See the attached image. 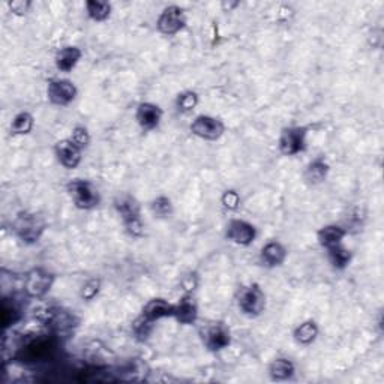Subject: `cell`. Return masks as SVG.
<instances>
[{"mask_svg": "<svg viewBox=\"0 0 384 384\" xmlns=\"http://www.w3.org/2000/svg\"><path fill=\"white\" fill-rule=\"evenodd\" d=\"M113 207L120 218L123 228L132 239L144 236V221L141 214V203L132 194H117L113 200Z\"/></svg>", "mask_w": 384, "mask_h": 384, "instance_id": "cell-1", "label": "cell"}, {"mask_svg": "<svg viewBox=\"0 0 384 384\" xmlns=\"http://www.w3.org/2000/svg\"><path fill=\"white\" fill-rule=\"evenodd\" d=\"M48 228L47 221L42 215L29 212V210H21L12 221V233L14 236L28 246H33L40 243L42 236Z\"/></svg>", "mask_w": 384, "mask_h": 384, "instance_id": "cell-2", "label": "cell"}, {"mask_svg": "<svg viewBox=\"0 0 384 384\" xmlns=\"http://www.w3.org/2000/svg\"><path fill=\"white\" fill-rule=\"evenodd\" d=\"M66 192L71 198L74 207L89 212L101 206L103 195L96 188V185L88 179H71L66 183Z\"/></svg>", "mask_w": 384, "mask_h": 384, "instance_id": "cell-3", "label": "cell"}, {"mask_svg": "<svg viewBox=\"0 0 384 384\" xmlns=\"http://www.w3.org/2000/svg\"><path fill=\"white\" fill-rule=\"evenodd\" d=\"M236 305L243 317L258 318L266 311L267 297L260 284L251 282L239 289L236 294Z\"/></svg>", "mask_w": 384, "mask_h": 384, "instance_id": "cell-4", "label": "cell"}, {"mask_svg": "<svg viewBox=\"0 0 384 384\" xmlns=\"http://www.w3.org/2000/svg\"><path fill=\"white\" fill-rule=\"evenodd\" d=\"M56 282V274L44 267H33L23 277V293L29 299H44L52 291Z\"/></svg>", "mask_w": 384, "mask_h": 384, "instance_id": "cell-5", "label": "cell"}, {"mask_svg": "<svg viewBox=\"0 0 384 384\" xmlns=\"http://www.w3.org/2000/svg\"><path fill=\"white\" fill-rule=\"evenodd\" d=\"M308 134L309 128L302 125H291L282 128L278 137V152L282 156H297L305 153L308 149Z\"/></svg>", "mask_w": 384, "mask_h": 384, "instance_id": "cell-6", "label": "cell"}, {"mask_svg": "<svg viewBox=\"0 0 384 384\" xmlns=\"http://www.w3.org/2000/svg\"><path fill=\"white\" fill-rule=\"evenodd\" d=\"M200 339L209 353H221L231 345V330L224 321H212L200 329Z\"/></svg>", "mask_w": 384, "mask_h": 384, "instance_id": "cell-7", "label": "cell"}, {"mask_svg": "<svg viewBox=\"0 0 384 384\" xmlns=\"http://www.w3.org/2000/svg\"><path fill=\"white\" fill-rule=\"evenodd\" d=\"M190 131L194 137L203 141L214 143L224 137L227 131L226 123L222 119L210 115H198L194 117L190 125Z\"/></svg>", "mask_w": 384, "mask_h": 384, "instance_id": "cell-8", "label": "cell"}, {"mask_svg": "<svg viewBox=\"0 0 384 384\" xmlns=\"http://www.w3.org/2000/svg\"><path fill=\"white\" fill-rule=\"evenodd\" d=\"M188 26V17L179 5L165 6L156 18V30L164 36H176Z\"/></svg>", "mask_w": 384, "mask_h": 384, "instance_id": "cell-9", "label": "cell"}, {"mask_svg": "<svg viewBox=\"0 0 384 384\" xmlns=\"http://www.w3.org/2000/svg\"><path fill=\"white\" fill-rule=\"evenodd\" d=\"M78 96L77 84L68 78H50L47 81V99L54 107H68Z\"/></svg>", "mask_w": 384, "mask_h": 384, "instance_id": "cell-10", "label": "cell"}, {"mask_svg": "<svg viewBox=\"0 0 384 384\" xmlns=\"http://www.w3.org/2000/svg\"><path fill=\"white\" fill-rule=\"evenodd\" d=\"M77 315L65 308H52L47 314V327L60 339L78 327Z\"/></svg>", "mask_w": 384, "mask_h": 384, "instance_id": "cell-11", "label": "cell"}, {"mask_svg": "<svg viewBox=\"0 0 384 384\" xmlns=\"http://www.w3.org/2000/svg\"><path fill=\"white\" fill-rule=\"evenodd\" d=\"M258 238V230L252 222L242 219V218H233L228 221L226 227V239L238 246L248 248L251 246Z\"/></svg>", "mask_w": 384, "mask_h": 384, "instance_id": "cell-12", "label": "cell"}, {"mask_svg": "<svg viewBox=\"0 0 384 384\" xmlns=\"http://www.w3.org/2000/svg\"><path fill=\"white\" fill-rule=\"evenodd\" d=\"M57 163L65 170H76L83 163V149L78 147L69 137L54 143L53 147Z\"/></svg>", "mask_w": 384, "mask_h": 384, "instance_id": "cell-13", "label": "cell"}, {"mask_svg": "<svg viewBox=\"0 0 384 384\" xmlns=\"http://www.w3.org/2000/svg\"><path fill=\"white\" fill-rule=\"evenodd\" d=\"M135 122L144 132H153L161 127L164 117V110L155 103H140L135 108Z\"/></svg>", "mask_w": 384, "mask_h": 384, "instance_id": "cell-14", "label": "cell"}, {"mask_svg": "<svg viewBox=\"0 0 384 384\" xmlns=\"http://www.w3.org/2000/svg\"><path fill=\"white\" fill-rule=\"evenodd\" d=\"M289 258V250L287 246L279 240H269L263 245L260 250V264L266 269H278L286 264Z\"/></svg>", "mask_w": 384, "mask_h": 384, "instance_id": "cell-15", "label": "cell"}, {"mask_svg": "<svg viewBox=\"0 0 384 384\" xmlns=\"http://www.w3.org/2000/svg\"><path fill=\"white\" fill-rule=\"evenodd\" d=\"M198 315H200V309H198V303L192 294H183L175 303L173 320H176L179 325L192 326L198 321Z\"/></svg>", "mask_w": 384, "mask_h": 384, "instance_id": "cell-16", "label": "cell"}, {"mask_svg": "<svg viewBox=\"0 0 384 384\" xmlns=\"http://www.w3.org/2000/svg\"><path fill=\"white\" fill-rule=\"evenodd\" d=\"M330 175V164L327 159L320 155L314 159L309 161L303 170V180L309 187H318V185L325 183Z\"/></svg>", "mask_w": 384, "mask_h": 384, "instance_id": "cell-17", "label": "cell"}, {"mask_svg": "<svg viewBox=\"0 0 384 384\" xmlns=\"http://www.w3.org/2000/svg\"><path fill=\"white\" fill-rule=\"evenodd\" d=\"M83 59V50L78 45H65L54 54V66L57 71L69 74L77 68Z\"/></svg>", "mask_w": 384, "mask_h": 384, "instance_id": "cell-18", "label": "cell"}, {"mask_svg": "<svg viewBox=\"0 0 384 384\" xmlns=\"http://www.w3.org/2000/svg\"><path fill=\"white\" fill-rule=\"evenodd\" d=\"M173 313H175V303L167 301L165 297H153L141 309V315L153 321V323L165 318H173Z\"/></svg>", "mask_w": 384, "mask_h": 384, "instance_id": "cell-19", "label": "cell"}, {"mask_svg": "<svg viewBox=\"0 0 384 384\" xmlns=\"http://www.w3.org/2000/svg\"><path fill=\"white\" fill-rule=\"evenodd\" d=\"M347 234H349V230L339 224H326L318 228L317 242L323 250H329V248L344 243Z\"/></svg>", "mask_w": 384, "mask_h": 384, "instance_id": "cell-20", "label": "cell"}, {"mask_svg": "<svg viewBox=\"0 0 384 384\" xmlns=\"http://www.w3.org/2000/svg\"><path fill=\"white\" fill-rule=\"evenodd\" d=\"M267 376L272 381H290L296 376V365L289 357H277L267 366Z\"/></svg>", "mask_w": 384, "mask_h": 384, "instance_id": "cell-21", "label": "cell"}, {"mask_svg": "<svg viewBox=\"0 0 384 384\" xmlns=\"http://www.w3.org/2000/svg\"><path fill=\"white\" fill-rule=\"evenodd\" d=\"M320 337V326L315 320H305L293 329V339L297 345L309 347Z\"/></svg>", "mask_w": 384, "mask_h": 384, "instance_id": "cell-22", "label": "cell"}, {"mask_svg": "<svg viewBox=\"0 0 384 384\" xmlns=\"http://www.w3.org/2000/svg\"><path fill=\"white\" fill-rule=\"evenodd\" d=\"M0 317H2L4 333H6L8 329L14 327L23 318V308L20 302H17L14 297L9 299V297L5 296L2 302V314H0Z\"/></svg>", "mask_w": 384, "mask_h": 384, "instance_id": "cell-23", "label": "cell"}, {"mask_svg": "<svg viewBox=\"0 0 384 384\" xmlns=\"http://www.w3.org/2000/svg\"><path fill=\"white\" fill-rule=\"evenodd\" d=\"M326 257H327L329 264L333 269L338 270V272H344L345 269H349V266L351 264L354 254L351 250H349V248H345L344 243H341V245H337V246L326 250Z\"/></svg>", "mask_w": 384, "mask_h": 384, "instance_id": "cell-24", "label": "cell"}, {"mask_svg": "<svg viewBox=\"0 0 384 384\" xmlns=\"http://www.w3.org/2000/svg\"><path fill=\"white\" fill-rule=\"evenodd\" d=\"M35 129V117L30 111H18V113L12 117L9 125V132L12 137H24V135L32 134Z\"/></svg>", "mask_w": 384, "mask_h": 384, "instance_id": "cell-25", "label": "cell"}, {"mask_svg": "<svg viewBox=\"0 0 384 384\" xmlns=\"http://www.w3.org/2000/svg\"><path fill=\"white\" fill-rule=\"evenodd\" d=\"M86 16L93 23H105L113 14V5L107 0H88L84 4Z\"/></svg>", "mask_w": 384, "mask_h": 384, "instance_id": "cell-26", "label": "cell"}, {"mask_svg": "<svg viewBox=\"0 0 384 384\" xmlns=\"http://www.w3.org/2000/svg\"><path fill=\"white\" fill-rule=\"evenodd\" d=\"M155 325L153 321L147 320L144 315H139L137 318H135L132 321L131 325V333H132V338L140 342V344H146L149 339L152 338V333L155 330Z\"/></svg>", "mask_w": 384, "mask_h": 384, "instance_id": "cell-27", "label": "cell"}, {"mask_svg": "<svg viewBox=\"0 0 384 384\" xmlns=\"http://www.w3.org/2000/svg\"><path fill=\"white\" fill-rule=\"evenodd\" d=\"M151 212L158 219H168L175 215V204L168 195H158L151 202Z\"/></svg>", "mask_w": 384, "mask_h": 384, "instance_id": "cell-28", "label": "cell"}, {"mask_svg": "<svg viewBox=\"0 0 384 384\" xmlns=\"http://www.w3.org/2000/svg\"><path fill=\"white\" fill-rule=\"evenodd\" d=\"M198 104H200V95H198V92L191 91V89L180 92L176 96V101H175L178 111L182 115L192 113V111L198 107Z\"/></svg>", "mask_w": 384, "mask_h": 384, "instance_id": "cell-29", "label": "cell"}, {"mask_svg": "<svg viewBox=\"0 0 384 384\" xmlns=\"http://www.w3.org/2000/svg\"><path fill=\"white\" fill-rule=\"evenodd\" d=\"M101 289H103V281L96 277L91 278L81 286L80 299L83 302H92L99 296V293H101Z\"/></svg>", "mask_w": 384, "mask_h": 384, "instance_id": "cell-30", "label": "cell"}, {"mask_svg": "<svg viewBox=\"0 0 384 384\" xmlns=\"http://www.w3.org/2000/svg\"><path fill=\"white\" fill-rule=\"evenodd\" d=\"M219 202H221V206L224 207L227 212H238L242 206V197L239 191L230 188L222 192Z\"/></svg>", "mask_w": 384, "mask_h": 384, "instance_id": "cell-31", "label": "cell"}, {"mask_svg": "<svg viewBox=\"0 0 384 384\" xmlns=\"http://www.w3.org/2000/svg\"><path fill=\"white\" fill-rule=\"evenodd\" d=\"M69 139L76 143L78 147H81L83 151H86L92 143V135H91V131L88 127L84 125H76L72 129H71V135Z\"/></svg>", "mask_w": 384, "mask_h": 384, "instance_id": "cell-32", "label": "cell"}, {"mask_svg": "<svg viewBox=\"0 0 384 384\" xmlns=\"http://www.w3.org/2000/svg\"><path fill=\"white\" fill-rule=\"evenodd\" d=\"M198 286H200V275L197 272L191 270L180 278V289L183 290V294H194Z\"/></svg>", "mask_w": 384, "mask_h": 384, "instance_id": "cell-33", "label": "cell"}, {"mask_svg": "<svg viewBox=\"0 0 384 384\" xmlns=\"http://www.w3.org/2000/svg\"><path fill=\"white\" fill-rule=\"evenodd\" d=\"M32 5L33 4L30 2V0H12V2L8 4V8L14 16L24 17V16L29 14Z\"/></svg>", "mask_w": 384, "mask_h": 384, "instance_id": "cell-34", "label": "cell"}, {"mask_svg": "<svg viewBox=\"0 0 384 384\" xmlns=\"http://www.w3.org/2000/svg\"><path fill=\"white\" fill-rule=\"evenodd\" d=\"M240 6V2H222L221 8L224 9V12H233L236 8Z\"/></svg>", "mask_w": 384, "mask_h": 384, "instance_id": "cell-35", "label": "cell"}]
</instances>
